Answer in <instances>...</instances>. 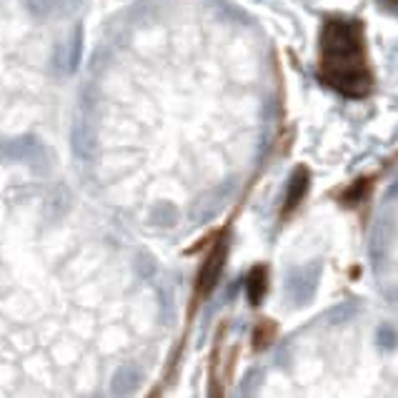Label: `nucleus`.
Returning <instances> with one entry per match:
<instances>
[{"instance_id":"1","label":"nucleus","mask_w":398,"mask_h":398,"mask_svg":"<svg viewBox=\"0 0 398 398\" xmlns=\"http://www.w3.org/2000/svg\"><path fill=\"white\" fill-rule=\"evenodd\" d=\"M321 78L346 98H366L373 91L361 21H326L321 31Z\"/></svg>"},{"instance_id":"2","label":"nucleus","mask_w":398,"mask_h":398,"mask_svg":"<svg viewBox=\"0 0 398 398\" xmlns=\"http://www.w3.org/2000/svg\"><path fill=\"white\" fill-rule=\"evenodd\" d=\"M0 160L6 163H28L31 168L43 170L48 168V150L43 148V143L35 136H18V138H8L0 143Z\"/></svg>"},{"instance_id":"3","label":"nucleus","mask_w":398,"mask_h":398,"mask_svg":"<svg viewBox=\"0 0 398 398\" xmlns=\"http://www.w3.org/2000/svg\"><path fill=\"white\" fill-rule=\"evenodd\" d=\"M80 58H83V28L75 26V31H70L68 38H63L60 43H55L53 48V68L63 75H70L78 70Z\"/></svg>"},{"instance_id":"4","label":"nucleus","mask_w":398,"mask_h":398,"mask_svg":"<svg viewBox=\"0 0 398 398\" xmlns=\"http://www.w3.org/2000/svg\"><path fill=\"white\" fill-rule=\"evenodd\" d=\"M226 255H228V243H226V238H221V241H218L216 248H213V253L208 255V260H206V265H203L201 276H198V283H201V291L203 293H208L218 283V278H221V271H223Z\"/></svg>"},{"instance_id":"5","label":"nucleus","mask_w":398,"mask_h":398,"mask_svg":"<svg viewBox=\"0 0 398 398\" xmlns=\"http://www.w3.org/2000/svg\"><path fill=\"white\" fill-rule=\"evenodd\" d=\"M140 383H143V371H140L136 363H123V366L113 373L111 391L116 393V396H128V393L136 391Z\"/></svg>"},{"instance_id":"6","label":"nucleus","mask_w":398,"mask_h":398,"mask_svg":"<svg viewBox=\"0 0 398 398\" xmlns=\"http://www.w3.org/2000/svg\"><path fill=\"white\" fill-rule=\"evenodd\" d=\"M83 0H26V8L35 18H48V16H65V13L75 11Z\"/></svg>"},{"instance_id":"7","label":"nucleus","mask_w":398,"mask_h":398,"mask_svg":"<svg viewBox=\"0 0 398 398\" xmlns=\"http://www.w3.org/2000/svg\"><path fill=\"white\" fill-rule=\"evenodd\" d=\"M70 140H73V150L80 155V158H91L93 148H96V133L85 121L75 123L73 133H70Z\"/></svg>"},{"instance_id":"8","label":"nucleus","mask_w":398,"mask_h":398,"mask_svg":"<svg viewBox=\"0 0 398 398\" xmlns=\"http://www.w3.org/2000/svg\"><path fill=\"white\" fill-rule=\"evenodd\" d=\"M308 191V170L298 168L296 173L291 175V183H288V193H286V211H293L298 203L303 201Z\"/></svg>"},{"instance_id":"9","label":"nucleus","mask_w":398,"mask_h":398,"mask_svg":"<svg viewBox=\"0 0 398 398\" xmlns=\"http://www.w3.org/2000/svg\"><path fill=\"white\" fill-rule=\"evenodd\" d=\"M245 288H248L250 303H253V306H258V303L263 301V296H265V288H268V273H265L263 265H255L253 271H250Z\"/></svg>"},{"instance_id":"10","label":"nucleus","mask_w":398,"mask_h":398,"mask_svg":"<svg viewBox=\"0 0 398 398\" xmlns=\"http://www.w3.org/2000/svg\"><path fill=\"white\" fill-rule=\"evenodd\" d=\"M175 221H178V211L170 203H158L150 211V223L158 228H170V226H175Z\"/></svg>"},{"instance_id":"11","label":"nucleus","mask_w":398,"mask_h":398,"mask_svg":"<svg viewBox=\"0 0 398 398\" xmlns=\"http://www.w3.org/2000/svg\"><path fill=\"white\" fill-rule=\"evenodd\" d=\"M368 191H371V181H358L356 186L350 188V191L346 193L343 198H346V201H348V206H356V203L366 201Z\"/></svg>"}]
</instances>
